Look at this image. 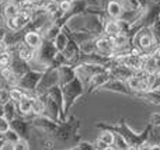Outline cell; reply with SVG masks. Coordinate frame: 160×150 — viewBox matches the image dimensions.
<instances>
[{
  "mask_svg": "<svg viewBox=\"0 0 160 150\" xmlns=\"http://www.w3.org/2000/svg\"><path fill=\"white\" fill-rule=\"evenodd\" d=\"M107 3H108V0H100V6H101L102 8H104L105 6H107Z\"/></svg>",
  "mask_w": 160,
  "mask_h": 150,
  "instance_id": "44",
  "label": "cell"
},
{
  "mask_svg": "<svg viewBox=\"0 0 160 150\" xmlns=\"http://www.w3.org/2000/svg\"><path fill=\"white\" fill-rule=\"evenodd\" d=\"M72 3H73L72 0H59V8H61L62 13H66V11L70 8Z\"/></svg>",
  "mask_w": 160,
  "mask_h": 150,
  "instance_id": "38",
  "label": "cell"
},
{
  "mask_svg": "<svg viewBox=\"0 0 160 150\" xmlns=\"http://www.w3.org/2000/svg\"><path fill=\"white\" fill-rule=\"evenodd\" d=\"M102 90H107V91H112V93H119V94H125V95H132L133 97V91L129 89V86L127 84L125 80L121 79H112L111 77L104 86L101 87Z\"/></svg>",
  "mask_w": 160,
  "mask_h": 150,
  "instance_id": "11",
  "label": "cell"
},
{
  "mask_svg": "<svg viewBox=\"0 0 160 150\" xmlns=\"http://www.w3.org/2000/svg\"><path fill=\"white\" fill-rule=\"evenodd\" d=\"M8 91H10V98L13 101H18V100H21L22 97H24L27 93L24 91V90H21L20 87H17V86H11L10 89H8Z\"/></svg>",
  "mask_w": 160,
  "mask_h": 150,
  "instance_id": "28",
  "label": "cell"
},
{
  "mask_svg": "<svg viewBox=\"0 0 160 150\" xmlns=\"http://www.w3.org/2000/svg\"><path fill=\"white\" fill-rule=\"evenodd\" d=\"M44 72H39V70H34L30 69L28 72H25L24 75H21L18 79H17L16 86L20 87L21 90H24L27 94L30 95H35V89L37 84L41 80V76Z\"/></svg>",
  "mask_w": 160,
  "mask_h": 150,
  "instance_id": "5",
  "label": "cell"
},
{
  "mask_svg": "<svg viewBox=\"0 0 160 150\" xmlns=\"http://www.w3.org/2000/svg\"><path fill=\"white\" fill-rule=\"evenodd\" d=\"M59 84V75H58V67L49 66L48 69L44 70L41 76V80L37 84L35 95H42L51 89V87Z\"/></svg>",
  "mask_w": 160,
  "mask_h": 150,
  "instance_id": "6",
  "label": "cell"
},
{
  "mask_svg": "<svg viewBox=\"0 0 160 150\" xmlns=\"http://www.w3.org/2000/svg\"><path fill=\"white\" fill-rule=\"evenodd\" d=\"M3 142H4V139H3L2 133H0V150H2V145H3Z\"/></svg>",
  "mask_w": 160,
  "mask_h": 150,
  "instance_id": "47",
  "label": "cell"
},
{
  "mask_svg": "<svg viewBox=\"0 0 160 150\" xmlns=\"http://www.w3.org/2000/svg\"><path fill=\"white\" fill-rule=\"evenodd\" d=\"M31 122H32L34 128H38L39 131H42L47 135L53 133L59 125V122H55V121H52L51 118L45 117V115H34L31 118Z\"/></svg>",
  "mask_w": 160,
  "mask_h": 150,
  "instance_id": "10",
  "label": "cell"
},
{
  "mask_svg": "<svg viewBox=\"0 0 160 150\" xmlns=\"http://www.w3.org/2000/svg\"><path fill=\"white\" fill-rule=\"evenodd\" d=\"M79 126L80 121L75 115L66 118L65 121L59 122L58 128L55 129L53 133L49 135V138H52L53 142L59 143H69V142H79Z\"/></svg>",
  "mask_w": 160,
  "mask_h": 150,
  "instance_id": "2",
  "label": "cell"
},
{
  "mask_svg": "<svg viewBox=\"0 0 160 150\" xmlns=\"http://www.w3.org/2000/svg\"><path fill=\"white\" fill-rule=\"evenodd\" d=\"M96 128H98L100 131H101V129H107V131H111V132H117V133H119L127 140L129 149H141L142 145H145V142L148 140L149 132L153 126L150 125V123H148V126L145 128V131L142 132V133H135V132L127 125L125 118H122L118 125H110V123H105V122H97Z\"/></svg>",
  "mask_w": 160,
  "mask_h": 150,
  "instance_id": "1",
  "label": "cell"
},
{
  "mask_svg": "<svg viewBox=\"0 0 160 150\" xmlns=\"http://www.w3.org/2000/svg\"><path fill=\"white\" fill-rule=\"evenodd\" d=\"M62 65H69V60H68L66 56H65L62 52H58L55 55V58H53L52 65H51V66L52 67H59V66H62Z\"/></svg>",
  "mask_w": 160,
  "mask_h": 150,
  "instance_id": "31",
  "label": "cell"
},
{
  "mask_svg": "<svg viewBox=\"0 0 160 150\" xmlns=\"http://www.w3.org/2000/svg\"><path fill=\"white\" fill-rule=\"evenodd\" d=\"M87 6L88 4H87L86 0H75V2L72 3V6H70L69 10H68L66 13H63L58 20H55L53 22H56V24L62 28V25L68 24V22H69L70 20H73L75 17H79V16H82V14H84Z\"/></svg>",
  "mask_w": 160,
  "mask_h": 150,
  "instance_id": "7",
  "label": "cell"
},
{
  "mask_svg": "<svg viewBox=\"0 0 160 150\" xmlns=\"http://www.w3.org/2000/svg\"><path fill=\"white\" fill-rule=\"evenodd\" d=\"M4 34H6V28L0 27V41H2V39L4 38Z\"/></svg>",
  "mask_w": 160,
  "mask_h": 150,
  "instance_id": "43",
  "label": "cell"
},
{
  "mask_svg": "<svg viewBox=\"0 0 160 150\" xmlns=\"http://www.w3.org/2000/svg\"><path fill=\"white\" fill-rule=\"evenodd\" d=\"M8 2H11V3H14V4L16 6H18L20 8L22 7V6L25 4V3H27V0H8Z\"/></svg>",
  "mask_w": 160,
  "mask_h": 150,
  "instance_id": "41",
  "label": "cell"
},
{
  "mask_svg": "<svg viewBox=\"0 0 160 150\" xmlns=\"http://www.w3.org/2000/svg\"><path fill=\"white\" fill-rule=\"evenodd\" d=\"M79 46H80V52H83V53L96 52V51H97V48H96V38L82 42V44H80Z\"/></svg>",
  "mask_w": 160,
  "mask_h": 150,
  "instance_id": "26",
  "label": "cell"
},
{
  "mask_svg": "<svg viewBox=\"0 0 160 150\" xmlns=\"http://www.w3.org/2000/svg\"><path fill=\"white\" fill-rule=\"evenodd\" d=\"M10 128L17 132L20 139L30 140V132H31V128H32L31 118L22 117V115H17L14 119L10 121Z\"/></svg>",
  "mask_w": 160,
  "mask_h": 150,
  "instance_id": "8",
  "label": "cell"
},
{
  "mask_svg": "<svg viewBox=\"0 0 160 150\" xmlns=\"http://www.w3.org/2000/svg\"><path fill=\"white\" fill-rule=\"evenodd\" d=\"M2 136H3V139H4V142L13 143V145H16V143L20 140V136L17 135V132L14 131V129H11V128H8L4 133H2Z\"/></svg>",
  "mask_w": 160,
  "mask_h": 150,
  "instance_id": "27",
  "label": "cell"
},
{
  "mask_svg": "<svg viewBox=\"0 0 160 150\" xmlns=\"http://www.w3.org/2000/svg\"><path fill=\"white\" fill-rule=\"evenodd\" d=\"M104 10H105V13H107V16L110 17V18H119V16H121V13H122V6H121V3L118 2V0H108V3H107V6L104 7Z\"/></svg>",
  "mask_w": 160,
  "mask_h": 150,
  "instance_id": "19",
  "label": "cell"
},
{
  "mask_svg": "<svg viewBox=\"0 0 160 150\" xmlns=\"http://www.w3.org/2000/svg\"><path fill=\"white\" fill-rule=\"evenodd\" d=\"M93 145H94V148H96V150H108V149H112L110 145H107V143L102 142V140L98 139V138L96 139V142H94Z\"/></svg>",
  "mask_w": 160,
  "mask_h": 150,
  "instance_id": "37",
  "label": "cell"
},
{
  "mask_svg": "<svg viewBox=\"0 0 160 150\" xmlns=\"http://www.w3.org/2000/svg\"><path fill=\"white\" fill-rule=\"evenodd\" d=\"M2 150H14V145L13 143H8V142H3Z\"/></svg>",
  "mask_w": 160,
  "mask_h": 150,
  "instance_id": "40",
  "label": "cell"
},
{
  "mask_svg": "<svg viewBox=\"0 0 160 150\" xmlns=\"http://www.w3.org/2000/svg\"><path fill=\"white\" fill-rule=\"evenodd\" d=\"M61 89H62V95H63V115H65V119H66L69 117L70 109L75 105V103L82 95L86 94V87L83 86L80 79L76 76L69 83L61 86Z\"/></svg>",
  "mask_w": 160,
  "mask_h": 150,
  "instance_id": "3",
  "label": "cell"
},
{
  "mask_svg": "<svg viewBox=\"0 0 160 150\" xmlns=\"http://www.w3.org/2000/svg\"><path fill=\"white\" fill-rule=\"evenodd\" d=\"M149 123H150L152 126H160V114L155 112V114L150 115V118H149Z\"/></svg>",
  "mask_w": 160,
  "mask_h": 150,
  "instance_id": "39",
  "label": "cell"
},
{
  "mask_svg": "<svg viewBox=\"0 0 160 150\" xmlns=\"http://www.w3.org/2000/svg\"><path fill=\"white\" fill-rule=\"evenodd\" d=\"M30 148H31L30 142H28V140H25V139H20L18 142L14 145V150H27Z\"/></svg>",
  "mask_w": 160,
  "mask_h": 150,
  "instance_id": "35",
  "label": "cell"
},
{
  "mask_svg": "<svg viewBox=\"0 0 160 150\" xmlns=\"http://www.w3.org/2000/svg\"><path fill=\"white\" fill-rule=\"evenodd\" d=\"M102 34L107 36H115L119 34V27L115 18H110L102 21Z\"/></svg>",
  "mask_w": 160,
  "mask_h": 150,
  "instance_id": "18",
  "label": "cell"
},
{
  "mask_svg": "<svg viewBox=\"0 0 160 150\" xmlns=\"http://www.w3.org/2000/svg\"><path fill=\"white\" fill-rule=\"evenodd\" d=\"M110 79H111V75L108 70H104V72L96 73L94 76H91L90 81H88V86H87V89H86V94H91V93H94L96 90H100Z\"/></svg>",
  "mask_w": 160,
  "mask_h": 150,
  "instance_id": "13",
  "label": "cell"
},
{
  "mask_svg": "<svg viewBox=\"0 0 160 150\" xmlns=\"http://www.w3.org/2000/svg\"><path fill=\"white\" fill-rule=\"evenodd\" d=\"M10 67L13 69V72L16 73L17 77H20L21 75H24L25 72H28V70L31 69V65H30V62H25V60H22V59L17 58V56H13Z\"/></svg>",
  "mask_w": 160,
  "mask_h": 150,
  "instance_id": "17",
  "label": "cell"
},
{
  "mask_svg": "<svg viewBox=\"0 0 160 150\" xmlns=\"http://www.w3.org/2000/svg\"><path fill=\"white\" fill-rule=\"evenodd\" d=\"M70 149H75V150H96L94 145L90 143V142H79V143H76V146H73V148H70Z\"/></svg>",
  "mask_w": 160,
  "mask_h": 150,
  "instance_id": "33",
  "label": "cell"
},
{
  "mask_svg": "<svg viewBox=\"0 0 160 150\" xmlns=\"http://www.w3.org/2000/svg\"><path fill=\"white\" fill-rule=\"evenodd\" d=\"M45 94L49 95V97L59 105V108L62 109V112H63V95H62V89H61V86H59V84L51 87V89L48 90ZM63 118H65V115H63Z\"/></svg>",
  "mask_w": 160,
  "mask_h": 150,
  "instance_id": "21",
  "label": "cell"
},
{
  "mask_svg": "<svg viewBox=\"0 0 160 150\" xmlns=\"http://www.w3.org/2000/svg\"><path fill=\"white\" fill-rule=\"evenodd\" d=\"M150 30H152L153 32V36H155L156 42H158V45H160V20L158 18L155 22H153L152 25H150Z\"/></svg>",
  "mask_w": 160,
  "mask_h": 150,
  "instance_id": "32",
  "label": "cell"
},
{
  "mask_svg": "<svg viewBox=\"0 0 160 150\" xmlns=\"http://www.w3.org/2000/svg\"><path fill=\"white\" fill-rule=\"evenodd\" d=\"M3 6H4V4H3ZM3 6H0V21L4 18V17H3Z\"/></svg>",
  "mask_w": 160,
  "mask_h": 150,
  "instance_id": "46",
  "label": "cell"
},
{
  "mask_svg": "<svg viewBox=\"0 0 160 150\" xmlns=\"http://www.w3.org/2000/svg\"><path fill=\"white\" fill-rule=\"evenodd\" d=\"M53 44H55L56 49H58L59 52H62V51L65 49V46H66V44H68V35L63 30H61V32L56 35V38L53 39Z\"/></svg>",
  "mask_w": 160,
  "mask_h": 150,
  "instance_id": "23",
  "label": "cell"
},
{
  "mask_svg": "<svg viewBox=\"0 0 160 150\" xmlns=\"http://www.w3.org/2000/svg\"><path fill=\"white\" fill-rule=\"evenodd\" d=\"M87 2V4L88 6H93V7H98L100 6V0H86ZM101 7V6H100Z\"/></svg>",
  "mask_w": 160,
  "mask_h": 150,
  "instance_id": "42",
  "label": "cell"
},
{
  "mask_svg": "<svg viewBox=\"0 0 160 150\" xmlns=\"http://www.w3.org/2000/svg\"><path fill=\"white\" fill-rule=\"evenodd\" d=\"M10 100V91H8L7 89H0V105H3V104H6L7 101Z\"/></svg>",
  "mask_w": 160,
  "mask_h": 150,
  "instance_id": "34",
  "label": "cell"
},
{
  "mask_svg": "<svg viewBox=\"0 0 160 150\" xmlns=\"http://www.w3.org/2000/svg\"><path fill=\"white\" fill-rule=\"evenodd\" d=\"M132 46L138 48L143 56L152 55V53L155 52L159 45H158V42H156L155 36H153V32H152V30H150V27H142L133 34Z\"/></svg>",
  "mask_w": 160,
  "mask_h": 150,
  "instance_id": "4",
  "label": "cell"
},
{
  "mask_svg": "<svg viewBox=\"0 0 160 150\" xmlns=\"http://www.w3.org/2000/svg\"><path fill=\"white\" fill-rule=\"evenodd\" d=\"M18 11H20V7L18 6H16L14 3H11V2L6 3V4L3 6V17H4V18L16 17L17 14H18Z\"/></svg>",
  "mask_w": 160,
  "mask_h": 150,
  "instance_id": "22",
  "label": "cell"
},
{
  "mask_svg": "<svg viewBox=\"0 0 160 150\" xmlns=\"http://www.w3.org/2000/svg\"><path fill=\"white\" fill-rule=\"evenodd\" d=\"M11 60H13V53L10 52V49H6L4 52L0 53V67L10 66Z\"/></svg>",
  "mask_w": 160,
  "mask_h": 150,
  "instance_id": "29",
  "label": "cell"
},
{
  "mask_svg": "<svg viewBox=\"0 0 160 150\" xmlns=\"http://www.w3.org/2000/svg\"><path fill=\"white\" fill-rule=\"evenodd\" d=\"M112 149H119V150H129L127 140L121 136L119 133L114 132V143H112Z\"/></svg>",
  "mask_w": 160,
  "mask_h": 150,
  "instance_id": "25",
  "label": "cell"
},
{
  "mask_svg": "<svg viewBox=\"0 0 160 150\" xmlns=\"http://www.w3.org/2000/svg\"><path fill=\"white\" fill-rule=\"evenodd\" d=\"M0 89H2V80H0Z\"/></svg>",
  "mask_w": 160,
  "mask_h": 150,
  "instance_id": "48",
  "label": "cell"
},
{
  "mask_svg": "<svg viewBox=\"0 0 160 150\" xmlns=\"http://www.w3.org/2000/svg\"><path fill=\"white\" fill-rule=\"evenodd\" d=\"M44 114V101L39 95L32 97V115H42Z\"/></svg>",
  "mask_w": 160,
  "mask_h": 150,
  "instance_id": "24",
  "label": "cell"
},
{
  "mask_svg": "<svg viewBox=\"0 0 160 150\" xmlns=\"http://www.w3.org/2000/svg\"><path fill=\"white\" fill-rule=\"evenodd\" d=\"M98 139H101L102 142H105L107 145H110L111 148H112V143H114V132L107 131V129H101Z\"/></svg>",
  "mask_w": 160,
  "mask_h": 150,
  "instance_id": "30",
  "label": "cell"
},
{
  "mask_svg": "<svg viewBox=\"0 0 160 150\" xmlns=\"http://www.w3.org/2000/svg\"><path fill=\"white\" fill-rule=\"evenodd\" d=\"M58 75H59V86L69 83L70 80L76 77V67L70 66V65H62L58 67Z\"/></svg>",
  "mask_w": 160,
  "mask_h": 150,
  "instance_id": "15",
  "label": "cell"
},
{
  "mask_svg": "<svg viewBox=\"0 0 160 150\" xmlns=\"http://www.w3.org/2000/svg\"><path fill=\"white\" fill-rule=\"evenodd\" d=\"M72 2H75V0H72Z\"/></svg>",
  "mask_w": 160,
  "mask_h": 150,
  "instance_id": "49",
  "label": "cell"
},
{
  "mask_svg": "<svg viewBox=\"0 0 160 150\" xmlns=\"http://www.w3.org/2000/svg\"><path fill=\"white\" fill-rule=\"evenodd\" d=\"M22 42H24V44H27L28 46L37 49V48L41 45V42H42V35L38 32V31L30 30V28H28V30L25 31L24 36H22Z\"/></svg>",
  "mask_w": 160,
  "mask_h": 150,
  "instance_id": "16",
  "label": "cell"
},
{
  "mask_svg": "<svg viewBox=\"0 0 160 150\" xmlns=\"http://www.w3.org/2000/svg\"><path fill=\"white\" fill-rule=\"evenodd\" d=\"M39 97H41L42 101H44V114L42 115L51 118V119L55 121V122H62V121H65L62 109L59 108V105L49 97V95L42 94V95H39Z\"/></svg>",
  "mask_w": 160,
  "mask_h": 150,
  "instance_id": "9",
  "label": "cell"
},
{
  "mask_svg": "<svg viewBox=\"0 0 160 150\" xmlns=\"http://www.w3.org/2000/svg\"><path fill=\"white\" fill-rule=\"evenodd\" d=\"M153 53H155V55L158 56V58H160V45H159L158 48H156V51H155V52H153Z\"/></svg>",
  "mask_w": 160,
  "mask_h": 150,
  "instance_id": "45",
  "label": "cell"
},
{
  "mask_svg": "<svg viewBox=\"0 0 160 150\" xmlns=\"http://www.w3.org/2000/svg\"><path fill=\"white\" fill-rule=\"evenodd\" d=\"M32 97L34 95L25 94L21 100L17 101V109H18V115L27 118H32Z\"/></svg>",
  "mask_w": 160,
  "mask_h": 150,
  "instance_id": "14",
  "label": "cell"
},
{
  "mask_svg": "<svg viewBox=\"0 0 160 150\" xmlns=\"http://www.w3.org/2000/svg\"><path fill=\"white\" fill-rule=\"evenodd\" d=\"M2 115L4 118H7L8 121L14 119V118L18 115V109H17V103H16V101H13L10 98V100H8L6 104H3V107H2Z\"/></svg>",
  "mask_w": 160,
  "mask_h": 150,
  "instance_id": "20",
  "label": "cell"
},
{
  "mask_svg": "<svg viewBox=\"0 0 160 150\" xmlns=\"http://www.w3.org/2000/svg\"><path fill=\"white\" fill-rule=\"evenodd\" d=\"M8 128H10V121L7 118H4L3 115H0V133H4Z\"/></svg>",
  "mask_w": 160,
  "mask_h": 150,
  "instance_id": "36",
  "label": "cell"
},
{
  "mask_svg": "<svg viewBox=\"0 0 160 150\" xmlns=\"http://www.w3.org/2000/svg\"><path fill=\"white\" fill-rule=\"evenodd\" d=\"M96 48H97V52L102 53V55H107V56H112V58L117 49L112 38L104 35V34H101V35H98L96 38Z\"/></svg>",
  "mask_w": 160,
  "mask_h": 150,
  "instance_id": "12",
  "label": "cell"
}]
</instances>
